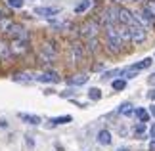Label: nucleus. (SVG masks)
Instances as JSON below:
<instances>
[{
  "instance_id": "58836bf2",
  "label": "nucleus",
  "mask_w": 155,
  "mask_h": 151,
  "mask_svg": "<svg viewBox=\"0 0 155 151\" xmlns=\"http://www.w3.org/2000/svg\"><path fill=\"white\" fill-rule=\"evenodd\" d=\"M150 151H155V138H151V142H150Z\"/></svg>"
},
{
  "instance_id": "5701e85b",
  "label": "nucleus",
  "mask_w": 155,
  "mask_h": 151,
  "mask_svg": "<svg viewBox=\"0 0 155 151\" xmlns=\"http://www.w3.org/2000/svg\"><path fill=\"white\" fill-rule=\"evenodd\" d=\"M117 113L124 115V117H132V115H134V107H132V103H128V101H124V103H121V105H119Z\"/></svg>"
},
{
  "instance_id": "412c9836",
  "label": "nucleus",
  "mask_w": 155,
  "mask_h": 151,
  "mask_svg": "<svg viewBox=\"0 0 155 151\" xmlns=\"http://www.w3.org/2000/svg\"><path fill=\"white\" fill-rule=\"evenodd\" d=\"M117 34H119V38H121L123 44H128L130 42V31H128L127 25H119L117 27Z\"/></svg>"
},
{
  "instance_id": "4be33fe9",
  "label": "nucleus",
  "mask_w": 155,
  "mask_h": 151,
  "mask_svg": "<svg viewBox=\"0 0 155 151\" xmlns=\"http://www.w3.org/2000/svg\"><path fill=\"white\" fill-rule=\"evenodd\" d=\"M134 115H136V119H138L140 123H150V119H151V115H150V111H147L146 107H138V109H134Z\"/></svg>"
},
{
  "instance_id": "2eb2a0df",
  "label": "nucleus",
  "mask_w": 155,
  "mask_h": 151,
  "mask_svg": "<svg viewBox=\"0 0 155 151\" xmlns=\"http://www.w3.org/2000/svg\"><path fill=\"white\" fill-rule=\"evenodd\" d=\"M146 132H147V123H140L138 120V123L132 126V134H134L136 140H144V138H147Z\"/></svg>"
},
{
  "instance_id": "7c9ffc66",
  "label": "nucleus",
  "mask_w": 155,
  "mask_h": 151,
  "mask_svg": "<svg viewBox=\"0 0 155 151\" xmlns=\"http://www.w3.org/2000/svg\"><path fill=\"white\" fill-rule=\"evenodd\" d=\"M79 94L75 88H67V90H63V92H59V96L61 98H69V100H75V96Z\"/></svg>"
},
{
  "instance_id": "6e6552de",
  "label": "nucleus",
  "mask_w": 155,
  "mask_h": 151,
  "mask_svg": "<svg viewBox=\"0 0 155 151\" xmlns=\"http://www.w3.org/2000/svg\"><path fill=\"white\" fill-rule=\"evenodd\" d=\"M35 80L44 82V84H58L61 80V77H59L56 71H44V73H40V75H35Z\"/></svg>"
},
{
  "instance_id": "f03ea898",
  "label": "nucleus",
  "mask_w": 155,
  "mask_h": 151,
  "mask_svg": "<svg viewBox=\"0 0 155 151\" xmlns=\"http://www.w3.org/2000/svg\"><path fill=\"white\" fill-rule=\"evenodd\" d=\"M105 46H107V52L109 54H119L123 50V42L121 38H119V34H117V27H105Z\"/></svg>"
},
{
  "instance_id": "c03bdc74",
  "label": "nucleus",
  "mask_w": 155,
  "mask_h": 151,
  "mask_svg": "<svg viewBox=\"0 0 155 151\" xmlns=\"http://www.w3.org/2000/svg\"><path fill=\"white\" fill-rule=\"evenodd\" d=\"M0 17H4V14H2V11H0Z\"/></svg>"
},
{
  "instance_id": "f8f14e48",
  "label": "nucleus",
  "mask_w": 155,
  "mask_h": 151,
  "mask_svg": "<svg viewBox=\"0 0 155 151\" xmlns=\"http://www.w3.org/2000/svg\"><path fill=\"white\" fill-rule=\"evenodd\" d=\"M17 119L23 120V123H27V124H31V126H38L42 123V119H40L38 115H31V113H17Z\"/></svg>"
},
{
  "instance_id": "7ed1b4c3",
  "label": "nucleus",
  "mask_w": 155,
  "mask_h": 151,
  "mask_svg": "<svg viewBox=\"0 0 155 151\" xmlns=\"http://www.w3.org/2000/svg\"><path fill=\"white\" fill-rule=\"evenodd\" d=\"M98 19H100V23H102L104 27H117V23H119V8H115V6H107Z\"/></svg>"
},
{
  "instance_id": "39448f33",
  "label": "nucleus",
  "mask_w": 155,
  "mask_h": 151,
  "mask_svg": "<svg viewBox=\"0 0 155 151\" xmlns=\"http://www.w3.org/2000/svg\"><path fill=\"white\" fill-rule=\"evenodd\" d=\"M128 31H130V42H134L136 46H142L146 42V29L140 25V23H134V25H130L128 27Z\"/></svg>"
},
{
  "instance_id": "393cba45",
  "label": "nucleus",
  "mask_w": 155,
  "mask_h": 151,
  "mask_svg": "<svg viewBox=\"0 0 155 151\" xmlns=\"http://www.w3.org/2000/svg\"><path fill=\"white\" fill-rule=\"evenodd\" d=\"M111 88L115 90V92H123V90L127 88V80H124V78H113V80H111Z\"/></svg>"
},
{
  "instance_id": "b1692460",
  "label": "nucleus",
  "mask_w": 155,
  "mask_h": 151,
  "mask_svg": "<svg viewBox=\"0 0 155 151\" xmlns=\"http://www.w3.org/2000/svg\"><path fill=\"white\" fill-rule=\"evenodd\" d=\"M142 11H146V14L150 15V19L155 21V0H147L144 4V8H142Z\"/></svg>"
},
{
  "instance_id": "a19ab883",
  "label": "nucleus",
  "mask_w": 155,
  "mask_h": 151,
  "mask_svg": "<svg viewBox=\"0 0 155 151\" xmlns=\"http://www.w3.org/2000/svg\"><path fill=\"white\" fill-rule=\"evenodd\" d=\"M54 147H56V151H65V149H63V146H61V143H56V146H54Z\"/></svg>"
},
{
  "instance_id": "a211bd4d",
  "label": "nucleus",
  "mask_w": 155,
  "mask_h": 151,
  "mask_svg": "<svg viewBox=\"0 0 155 151\" xmlns=\"http://www.w3.org/2000/svg\"><path fill=\"white\" fill-rule=\"evenodd\" d=\"M134 17H136V21H138V23H140V25L144 27V29H150V27L153 25V21L150 19V15H147L146 11H142V10H140V11H138V14H136Z\"/></svg>"
},
{
  "instance_id": "f3484780",
  "label": "nucleus",
  "mask_w": 155,
  "mask_h": 151,
  "mask_svg": "<svg viewBox=\"0 0 155 151\" xmlns=\"http://www.w3.org/2000/svg\"><path fill=\"white\" fill-rule=\"evenodd\" d=\"M59 8H50V6H44V8H35V14L37 15H42V17H52V15H58L59 14Z\"/></svg>"
},
{
  "instance_id": "423d86ee",
  "label": "nucleus",
  "mask_w": 155,
  "mask_h": 151,
  "mask_svg": "<svg viewBox=\"0 0 155 151\" xmlns=\"http://www.w3.org/2000/svg\"><path fill=\"white\" fill-rule=\"evenodd\" d=\"M69 52H71V61L75 65L82 63V59L86 56V48H84V44H81V42H73L71 48H69Z\"/></svg>"
},
{
  "instance_id": "72a5a7b5",
  "label": "nucleus",
  "mask_w": 155,
  "mask_h": 151,
  "mask_svg": "<svg viewBox=\"0 0 155 151\" xmlns=\"http://www.w3.org/2000/svg\"><path fill=\"white\" fill-rule=\"evenodd\" d=\"M146 80H147V84H150V86H155V73H151L150 77L146 78Z\"/></svg>"
},
{
  "instance_id": "20e7f679",
  "label": "nucleus",
  "mask_w": 155,
  "mask_h": 151,
  "mask_svg": "<svg viewBox=\"0 0 155 151\" xmlns=\"http://www.w3.org/2000/svg\"><path fill=\"white\" fill-rule=\"evenodd\" d=\"M38 57H40V63H54L58 59V48L56 44H50V42H44L42 48L38 52Z\"/></svg>"
},
{
  "instance_id": "c756f323",
  "label": "nucleus",
  "mask_w": 155,
  "mask_h": 151,
  "mask_svg": "<svg viewBox=\"0 0 155 151\" xmlns=\"http://www.w3.org/2000/svg\"><path fill=\"white\" fill-rule=\"evenodd\" d=\"M113 77H121V69H113V71H105L102 75V80H111Z\"/></svg>"
},
{
  "instance_id": "a878e982",
  "label": "nucleus",
  "mask_w": 155,
  "mask_h": 151,
  "mask_svg": "<svg viewBox=\"0 0 155 151\" xmlns=\"http://www.w3.org/2000/svg\"><path fill=\"white\" fill-rule=\"evenodd\" d=\"M88 8H90V0H81V2L75 6V14L81 15V14H84Z\"/></svg>"
},
{
  "instance_id": "473e14b6",
  "label": "nucleus",
  "mask_w": 155,
  "mask_h": 151,
  "mask_svg": "<svg viewBox=\"0 0 155 151\" xmlns=\"http://www.w3.org/2000/svg\"><path fill=\"white\" fill-rule=\"evenodd\" d=\"M25 143H27L29 149H35V140H33L31 134H25Z\"/></svg>"
},
{
  "instance_id": "aec40b11",
  "label": "nucleus",
  "mask_w": 155,
  "mask_h": 151,
  "mask_svg": "<svg viewBox=\"0 0 155 151\" xmlns=\"http://www.w3.org/2000/svg\"><path fill=\"white\" fill-rule=\"evenodd\" d=\"M151 63H153V57H144V59H140V61L132 63L130 67L136 69V71H144V69H150V67H151Z\"/></svg>"
},
{
  "instance_id": "ddd939ff",
  "label": "nucleus",
  "mask_w": 155,
  "mask_h": 151,
  "mask_svg": "<svg viewBox=\"0 0 155 151\" xmlns=\"http://www.w3.org/2000/svg\"><path fill=\"white\" fill-rule=\"evenodd\" d=\"M88 78H90V77H88L86 73H77V75L67 78V84H69V86H73V88L75 86H82V84L88 82Z\"/></svg>"
},
{
  "instance_id": "e433bc0d",
  "label": "nucleus",
  "mask_w": 155,
  "mask_h": 151,
  "mask_svg": "<svg viewBox=\"0 0 155 151\" xmlns=\"http://www.w3.org/2000/svg\"><path fill=\"white\" fill-rule=\"evenodd\" d=\"M0 126H2V128H8V120H6V119H0Z\"/></svg>"
},
{
  "instance_id": "f704fd0d",
  "label": "nucleus",
  "mask_w": 155,
  "mask_h": 151,
  "mask_svg": "<svg viewBox=\"0 0 155 151\" xmlns=\"http://www.w3.org/2000/svg\"><path fill=\"white\" fill-rule=\"evenodd\" d=\"M147 100L155 101V88H153V90H150V92H147Z\"/></svg>"
},
{
  "instance_id": "c9c22d12",
  "label": "nucleus",
  "mask_w": 155,
  "mask_h": 151,
  "mask_svg": "<svg viewBox=\"0 0 155 151\" xmlns=\"http://www.w3.org/2000/svg\"><path fill=\"white\" fill-rule=\"evenodd\" d=\"M92 69H94V71H104V65H102V63H96Z\"/></svg>"
},
{
  "instance_id": "cd10ccee",
  "label": "nucleus",
  "mask_w": 155,
  "mask_h": 151,
  "mask_svg": "<svg viewBox=\"0 0 155 151\" xmlns=\"http://www.w3.org/2000/svg\"><path fill=\"white\" fill-rule=\"evenodd\" d=\"M14 25V21L10 19V17H0V33H8V29Z\"/></svg>"
},
{
  "instance_id": "bb28decb",
  "label": "nucleus",
  "mask_w": 155,
  "mask_h": 151,
  "mask_svg": "<svg viewBox=\"0 0 155 151\" xmlns=\"http://www.w3.org/2000/svg\"><path fill=\"white\" fill-rule=\"evenodd\" d=\"M88 100H90V101H100V100H102V90L96 88V86L90 88V90H88Z\"/></svg>"
},
{
  "instance_id": "f257e3e1",
  "label": "nucleus",
  "mask_w": 155,
  "mask_h": 151,
  "mask_svg": "<svg viewBox=\"0 0 155 151\" xmlns=\"http://www.w3.org/2000/svg\"><path fill=\"white\" fill-rule=\"evenodd\" d=\"M100 31H102V23H100L98 17H88L86 21H82V25L79 29L81 37L84 40H90V38H98Z\"/></svg>"
},
{
  "instance_id": "0eeeda50",
  "label": "nucleus",
  "mask_w": 155,
  "mask_h": 151,
  "mask_svg": "<svg viewBox=\"0 0 155 151\" xmlns=\"http://www.w3.org/2000/svg\"><path fill=\"white\" fill-rule=\"evenodd\" d=\"M8 34L14 40H27L29 42V31L23 25H17V23H14V25L8 29Z\"/></svg>"
},
{
  "instance_id": "ea45409f",
  "label": "nucleus",
  "mask_w": 155,
  "mask_h": 151,
  "mask_svg": "<svg viewBox=\"0 0 155 151\" xmlns=\"http://www.w3.org/2000/svg\"><path fill=\"white\" fill-rule=\"evenodd\" d=\"M44 94H46V96H50V94H56V90H54V88H48V90H44Z\"/></svg>"
},
{
  "instance_id": "1a4fd4ad",
  "label": "nucleus",
  "mask_w": 155,
  "mask_h": 151,
  "mask_svg": "<svg viewBox=\"0 0 155 151\" xmlns=\"http://www.w3.org/2000/svg\"><path fill=\"white\" fill-rule=\"evenodd\" d=\"M10 50H12V56H25L29 52V42L27 40H12L10 42Z\"/></svg>"
},
{
  "instance_id": "2f4dec72",
  "label": "nucleus",
  "mask_w": 155,
  "mask_h": 151,
  "mask_svg": "<svg viewBox=\"0 0 155 151\" xmlns=\"http://www.w3.org/2000/svg\"><path fill=\"white\" fill-rule=\"evenodd\" d=\"M6 4H8L10 8L21 10V8H23V4H25V0H6Z\"/></svg>"
},
{
  "instance_id": "9b49d317",
  "label": "nucleus",
  "mask_w": 155,
  "mask_h": 151,
  "mask_svg": "<svg viewBox=\"0 0 155 151\" xmlns=\"http://www.w3.org/2000/svg\"><path fill=\"white\" fill-rule=\"evenodd\" d=\"M96 142L100 143V146H111V142H113V134L109 130H98V134H96Z\"/></svg>"
},
{
  "instance_id": "4468645a",
  "label": "nucleus",
  "mask_w": 155,
  "mask_h": 151,
  "mask_svg": "<svg viewBox=\"0 0 155 151\" xmlns=\"http://www.w3.org/2000/svg\"><path fill=\"white\" fill-rule=\"evenodd\" d=\"M12 56V50H10V42L6 38H0V61H8Z\"/></svg>"
},
{
  "instance_id": "37998d69",
  "label": "nucleus",
  "mask_w": 155,
  "mask_h": 151,
  "mask_svg": "<svg viewBox=\"0 0 155 151\" xmlns=\"http://www.w3.org/2000/svg\"><path fill=\"white\" fill-rule=\"evenodd\" d=\"M117 151H130V149H128V147H119Z\"/></svg>"
},
{
  "instance_id": "6ab92c4d",
  "label": "nucleus",
  "mask_w": 155,
  "mask_h": 151,
  "mask_svg": "<svg viewBox=\"0 0 155 151\" xmlns=\"http://www.w3.org/2000/svg\"><path fill=\"white\" fill-rule=\"evenodd\" d=\"M14 82H21V84H29V82H33L35 80V75L31 73H27V71H23V73H15L14 77Z\"/></svg>"
},
{
  "instance_id": "dca6fc26",
  "label": "nucleus",
  "mask_w": 155,
  "mask_h": 151,
  "mask_svg": "<svg viewBox=\"0 0 155 151\" xmlns=\"http://www.w3.org/2000/svg\"><path fill=\"white\" fill-rule=\"evenodd\" d=\"M73 123V117L71 115H59V117H52L48 120V126L52 128V126H59V124H69Z\"/></svg>"
},
{
  "instance_id": "79ce46f5",
  "label": "nucleus",
  "mask_w": 155,
  "mask_h": 151,
  "mask_svg": "<svg viewBox=\"0 0 155 151\" xmlns=\"http://www.w3.org/2000/svg\"><path fill=\"white\" fill-rule=\"evenodd\" d=\"M150 138H155V124L151 126V130H150Z\"/></svg>"
},
{
  "instance_id": "4c0bfd02",
  "label": "nucleus",
  "mask_w": 155,
  "mask_h": 151,
  "mask_svg": "<svg viewBox=\"0 0 155 151\" xmlns=\"http://www.w3.org/2000/svg\"><path fill=\"white\" fill-rule=\"evenodd\" d=\"M147 111H150V115L155 119V105H150V109H147Z\"/></svg>"
},
{
  "instance_id": "c85d7f7f",
  "label": "nucleus",
  "mask_w": 155,
  "mask_h": 151,
  "mask_svg": "<svg viewBox=\"0 0 155 151\" xmlns=\"http://www.w3.org/2000/svg\"><path fill=\"white\" fill-rule=\"evenodd\" d=\"M86 50L88 52H90V54H94V52H96L98 50V48H100V40L98 38H90V40H86Z\"/></svg>"
},
{
  "instance_id": "9d476101",
  "label": "nucleus",
  "mask_w": 155,
  "mask_h": 151,
  "mask_svg": "<svg viewBox=\"0 0 155 151\" xmlns=\"http://www.w3.org/2000/svg\"><path fill=\"white\" fill-rule=\"evenodd\" d=\"M119 23H121V25L130 27V25H134V23H138V21H136V17H134V14L130 10L119 8Z\"/></svg>"
}]
</instances>
